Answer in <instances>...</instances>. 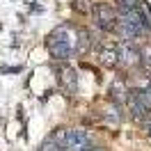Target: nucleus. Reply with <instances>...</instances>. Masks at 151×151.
Instances as JSON below:
<instances>
[{
	"label": "nucleus",
	"mask_w": 151,
	"mask_h": 151,
	"mask_svg": "<svg viewBox=\"0 0 151 151\" xmlns=\"http://www.w3.org/2000/svg\"><path fill=\"white\" fill-rule=\"evenodd\" d=\"M92 14H94V23L96 28H101L103 32H117V9H114L110 2H96L92 7Z\"/></svg>",
	"instance_id": "obj_2"
},
{
	"label": "nucleus",
	"mask_w": 151,
	"mask_h": 151,
	"mask_svg": "<svg viewBox=\"0 0 151 151\" xmlns=\"http://www.w3.org/2000/svg\"><path fill=\"white\" fill-rule=\"evenodd\" d=\"M57 85L62 87L66 94H73L78 89V76H76V71L69 64H62L57 69Z\"/></svg>",
	"instance_id": "obj_4"
},
{
	"label": "nucleus",
	"mask_w": 151,
	"mask_h": 151,
	"mask_svg": "<svg viewBox=\"0 0 151 151\" xmlns=\"http://www.w3.org/2000/svg\"><path fill=\"white\" fill-rule=\"evenodd\" d=\"M126 94H128V89H124V83H122V80H117V83H112V85H110V99H112L114 103L124 101V99H126Z\"/></svg>",
	"instance_id": "obj_7"
},
{
	"label": "nucleus",
	"mask_w": 151,
	"mask_h": 151,
	"mask_svg": "<svg viewBox=\"0 0 151 151\" xmlns=\"http://www.w3.org/2000/svg\"><path fill=\"white\" fill-rule=\"evenodd\" d=\"M39 151H64V149H62V147H57V144H53V142H44V147H41V149H39Z\"/></svg>",
	"instance_id": "obj_10"
},
{
	"label": "nucleus",
	"mask_w": 151,
	"mask_h": 151,
	"mask_svg": "<svg viewBox=\"0 0 151 151\" xmlns=\"http://www.w3.org/2000/svg\"><path fill=\"white\" fill-rule=\"evenodd\" d=\"M147 131H149V137H151V124H149V126H147Z\"/></svg>",
	"instance_id": "obj_12"
},
{
	"label": "nucleus",
	"mask_w": 151,
	"mask_h": 151,
	"mask_svg": "<svg viewBox=\"0 0 151 151\" xmlns=\"http://www.w3.org/2000/svg\"><path fill=\"white\" fill-rule=\"evenodd\" d=\"M92 149V140L85 131L80 128H71L66 131V137H64V151H89Z\"/></svg>",
	"instance_id": "obj_3"
},
{
	"label": "nucleus",
	"mask_w": 151,
	"mask_h": 151,
	"mask_svg": "<svg viewBox=\"0 0 151 151\" xmlns=\"http://www.w3.org/2000/svg\"><path fill=\"white\" fill-rule=\"evenodd\" d=\"M89 32L85 28H76V25H60L55 28L50 35L46 37V48L50 57L57 60V62H66L71 55H83L87 53V48H89Z\"/></svg>",
	"instance_id": "obj_1"
},
{
	"label": "nucleus",
	"mask_w": 151,
	"mask_h": 151,
	"mask_svg": "<svg viewBox=\"0 0 151 151\" xmlns=\"http://www.w3.org/2000/svg\"><path fill=\"white\" fill-rule=\"evenodd\" d=\"M117 2V9H137L142 0H114Z\"/></svg>",
	"instance_id": "obj_8"
},
{
	"label": "nucleus",
	"mask_w": 151,
	"mask_h": 151,
	"mask_svg": "<svg viewBox=\"0 0 151 151\" xmlns=\"http://www.w3.org/2000/svg\"><path fill=\"white\" fill-rule=\"evenodd\" d=\"M142 64L147 66V69H151V48H142Z\"/></svg>",
	"instance_id": "obj_9"
},
{
	"label": "nucleus",
	"mask_w": 151,
	"mask_h": 151,
	"mask_svg": "<svg viewBox=\"0 0 151 151\" xmlns=\"http://www.w3.org/2000/svg\"><path fill=\"white\" fill-rule=\"evenodd\" d=\"M99 62L108 69H114V66L122 64V55H119V48L117 46H105L99 50Z\"/></svg>",
	"instance_id": "obj_6"
},
{
	"label": "nucleus",
	"mask_w": 151,
	"mask_h": 151,
	"mask_svg": "<svg viewBox=\"0 0 151 151\" xmlns=\"http://www.w3.org/2000/svg\"><path fill=\"white\" fill-rule=\"evenodd\" d=\"M117 48H119L122 62H126V64H133V66L142 64V48L133 46V41H124L122 46H117Z\"/></svg>",
	"instance_id": "obj_5"
},
{
	"label": "nucleus",
	"mask_w": 151,
	"mask_h": 151,
	"mask_svg": "<svg viewBox=\"0 0 151 151\" xmlns=\"http://www.w3.org/2000/svg\"><path fill=\"white\" fill-rule=\"evenodd\" d=\"M89 151H108V149H103V147H92Z\"/></svg>",
	"instance_id": "obj_11"
}]
</instances>
